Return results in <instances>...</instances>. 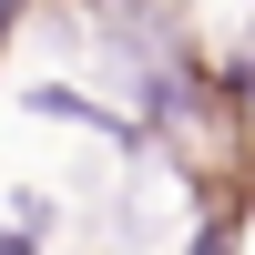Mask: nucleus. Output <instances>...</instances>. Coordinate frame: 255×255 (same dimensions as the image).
I'll return each instance as SVG.
<instances>
[{
  "instance_id": "7ed1b4c3",
  "label": "nucleus",
  "mask_w": 255,
  "mask_h": 255,
  "mask_svg": "<svg viewBox=\"0 0 255 255\" xmlns=\"http://www.w3.org/2000/svg\"><path fill=\"white\" fill-rule=\"evenodd\" d=\"M235 92H245V113H255V51H245V61H235Z\"/></svg>"
},
{
  "instance_id": "f257e3e1",
  "label": "nucleus",
  "mask_w": 255,
  "mask_h": 255,
  "mask_svg": "<svg viewBox=\"0 0 255 255\" xmlns=\"http://www.w3.org/2000/svg\"><path fill=\"white\" fill-rule=\"evenodd\" d=\"M184 255H235V225H225V215H215V225H204V235H194V245H184Z\"/></svg>"
},
{
  "instance_id": "f03ea898",
  "label": "nucleus",
  "mask_w": 255,
  "mask_h": 255,
  "mask_svg": "<svg viewBox=\"0 0 255 255\" xmlns=\"http://www.w3.org/2000/svg\"><path fill=\"white\" fill-rule=\"evenodd\" d=\"M0 255H41V235H20V225H0Z\"/></svg>"
}]
</instances>
